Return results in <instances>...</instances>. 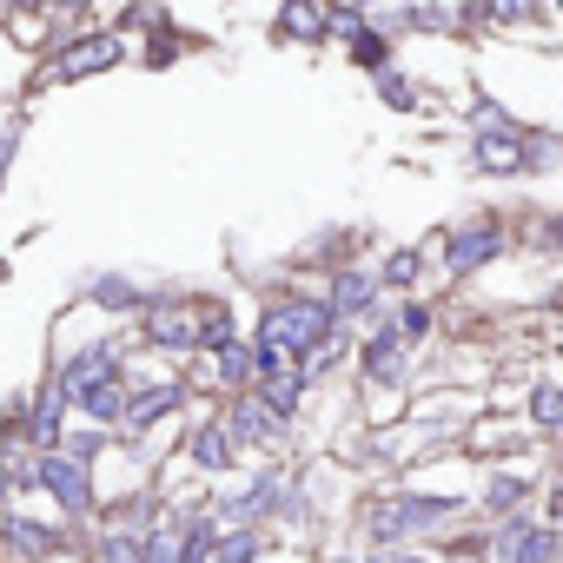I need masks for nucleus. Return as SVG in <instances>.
<instances>
[{
  "label": "nucleus",
  "instance_id": "nucleus-29",
  "mask_svg": "<svg viewBox=\"0 0 563 563\" xmlns=\"http://www.w3.org/2000/svg\"><path fill=\"white\" fill-rule=\"evenodd\" d=\"M537 245L563 252V212H543V219H537Z\"/></svg>",
  "mask_w": 563,
  "mask_h": 563
},
{
  "label": "nucleus",
  "instance_id": "nucleus-21",
  "mask_svg": "<svg viewBox=\"0 0 563 563\" xmlns=\"http://www.w3.org/2000/svg\"><path fill=\"white\" fill-rule=\"evenodd\" d=\"M159 27H173L159 0H126V14H120V34H159Z\"/></svg>",
  "mask_w": 563,
  "mask_h": 563
},
{
  "label": "nucleus",
  "instance_id": "nucleus-33",
  "mask_svg": "<svg viewBox=\"0 0 563 563\" xmlns=\"http://www.w3.org/2000/svg\"><path fill=\"white\" fill-rule=\"evenodd\" d=\"M0 14H41V0H0Z\"/></svg>",
  "mask_w": 563,
  "mask_h": 563
},
{
  "label": "nucleus",
  "instance_id": "nucleus-16",
  "mask_svg": "<svg viewBox=\"0 0 563 563\" xmlns=\"http://www.w3.org/2000/svg\"><path fill=\"white\" fill-rule=\"evenodd\" d=\"M556 556H563L556 530H537V523H530V530H523V537H517V543L497 556V563H556Z\"/></svg>",
  "mask_w": 563,
  "mask_h": 563
},
{
  "label": "nucleus",
  "instance_id": "nucleus-9",
  "mask_svg": "<svg viewBox=\"0 0 563 563\" xmlns=\"http://www.w3.org/2000/svg\"><path fill=\"white\" fill-rule=\"evenodd\" d=\"M278 41H299V47H319V41H332V14H325V0H286L278 8V27H272Z\"/></svg>",
  "mask_w": 563,
  "mask_h": 563
},
{
  "label": "nucleus",
  "instance_id": "nucleus-32",
  "mask_svg": "<svg viewBox=\"0 0 563 563\" xmlns=\"http://www.w3.org/2000/svg\"><path fill=\"white\" fill-rule=\"evenodd\" d=\"M365 563H418V556H411V550H391V543H385V550H378V556H365Z\"/></svg>",
  "mask_w": 563,
  "mask_h": 563
},
{
  "label": "nucleus",
  "instance_id": "nucleus-5",
  "mask_svg": "<svg viewBox=\"0 0 563 563\" xmlns=\"http://www.w3.org/2000/svg\"><path fill=\"white\" fill-rule=\"evenodd\" d=\"M34 471H41V490H54L67 517H87V510H93V477H87L80 457H67V451H41Z\"/></svg>",
  "mask_w": 563,
  "mask_h": 563
},
{
  "label": "nucleus",
  "instance_id": "nucleus-34",
  "mask_svg": "<svg viewBox=\"0 0 563 563\" xmlns=\"http://www.w3.org/2000/svg\"><path fill=\"white\" fill-rule=\"evenodd\" d=\"M8 484H14V471H8V464H0V497H8Z\"/></svg>",
  "mask_w": 563,
  "mask_h": 563
},
{
  "label": "nucleus",
  "instance_id": "nucleus-2",
  "mask_svg": "<svg viewBox=\"0 0 563 563\" xmlns=\"http://www.w3.org/2000/svg\"><path fill=\"white\" fill-rule=\"evenodd\" d=\"M444 517H457V497L398 490V497H385V504L365 510V530H372V543H398V537H418V530H431V523H444Z\"/></svg>",
  "mask_w": 563,
  "mask_h": 563
},
{
  "label": "nucleus",
  "instance_id": "nucleus-6",
  "mask_svg": "<svg viewBox=\"0 0 563 563\" xmlns=\"http://www.w3.org/2000/svg\"><path fill=\"white\" fill-rule=\"evenodd\" d=\"M225 431H232V444H258V451H272V444H286V418H278L258 391H232V411H225Z\"/></svg>",
  "mask_w": 563,
  "mask_h": 563
},
{
  "label": "nucleus",
  "instance_id": "nucleus-10",
  "mask_svg": "<svg viewBox=\"0 0 563 563\" xmlns=\"http://www.w3.org/2000/svg\"><path fill=\"white\" fill-rule=\"evenodd\" d=\"M405 352H411V345H405V339L391 332V319H385V325L365 339V352H358V372H365L372 385H391V378L405 372Z\"/></svg>",
  "mask_w": 563,
  "mask_h": 563
},
{
  "label": "nucleus",
  "instance_id": "nucleus-18",
  "mask_svg": "<svg viewBox=\"0 0 563 563\" xmlns=\"http://www.w3.org/2000/svg\"><path fill=\"white\" fill-rule=\"evenodd\" d=\"M418 272H424V252H411V245H405V252H391V258H385L378 286H385V292H411V286H418Z\"/></svg>",
  "mask_w": 563,
  "mask_h": 563
},
{
  "label": "nucleus",
  "instance_id": "nucleus-30",
  "mask_svg": "<svg viewBox=\"0 0 563 563\" xmlns=\"http://www.w3.org/2000/svg\"><path fill=\"white\" fill-rule=\"evenodd\" d=\"M93 0H41V14H54V21H74V14H87Z\"/></svg>",
  "mask_w": 563,
  "mask_h": 563
},
{
  "label": "nucleus",
  "instance_id": "nucleus-23",
  "mask_svg": "<svg viewBox=\"0 0 563 563\" xmlns=\"http://www.w3.org/2000/svg\"><path fill=\"white\" fill-rule=\"evenodd\" d=\"M530 418H537V431H563V385H537L530 391Z\"/></svg>",
  "mask_w": 563,
  "mask_h": 563
},
{
  "label": "nucleus",
  "instance_id": "nucleus-15",
  "mask_svg": "<svg viewBox=\"0 0 563 563\" xmlns=\"http://www.w3.org/2000/svg\"><path fill=\"white\" fill-rule=\"evenodd\" d=\"M186 451H192V464H199V471H232V451H239V444H232V431H225V424H199Z\"/></svg>",
  "mask_w": 563,
  "mask_h": 563
},
{
  "label": "nucleus",
  "instance_id": "nucleus-28",
  "mask_svg": "<svg viewBox=\"0 0 563 563\" xmlns=\"http://www.w3.org/2000/svg\"><path fill=\"white\" fill-rule=\"evenodd\" d=\"M60 451H67V457H80V464H93V457L107 451V431H100V424H93V431H67V444H60Z\"/></svg>",
  "mask_w": 563,
  "mask_h": 563
},
{
  "label": "nucleus",
  "instance_id": "nucleus-13",
  "mask_svg": "<svg viewBox=\"0 0 563 563\" xmlns=\"http://www.w3.org/2000/svg\"><path fill=\"white\" fill-rule=\"evenodd\" d=\"M179 398H186V385H153V391L126 398V424H133V431H153L166 411H179Z\"/></svg>",
  "mask_w": 563,
  "mask_h": 563
},
{
  "label": "nucleus",
  "instance_id": "nucleus-1",
  "mask_svg": "<svg viewBox=\"0 0 563 563\" xmlns=\"http://www.w3.org/2000/svg\"><path fill=\"white\" fill-rule=\"evenodd\" d=\"M332 332H339V319H332L325 299H272L265 319H258V339L278 345L286 358H299V365H306L319 345H332Z\"/></svg>",
  "mask_w": 563,
  "mask_h": 563
},
{
  "label": "nucleus",
  "instance_id": "nucleus-8",
  "mask_svg": "<svg viewBox=\"0 0 563 563\" xmlns=\"http://www.w3.org/2000/svg\"><path fill=\"white\" fill-rule=\"evenodd\" d=\"M378 292H385V286H378V272H358V265H345V272L332 278V299H325V306H332V319L345 325V319H365V312L378 306Z\"/></svg>",
  "mask_w": 563,
  "mask_h": 563
},
{
  "label": "nucleus",
  "instance_id": "nucleus-14",
  "mask_svg": "<svg viewBox=\"0 0 563 563\" xmlns=\"http://www.w3.org/2000/svg\"><path fill=\"white\" fill-rule=\"evenodd\" d=\"M87 299H93L100 312H140V306H146V292L133 286V278H120V272H100L93 286H87Z\"/></svg>",
  "mask_w": 563,
  "mask_h": 563
},
{
  "label": "nucleus",
  "instance_id": "nucleus-27",
  "mask_svg": "<svg viewBox=\"0 0 563 563\" xmlns=\"http://www.w3.org/2000/svg\"><path fill=\"white\" fill-rule=\"evenodd\" d=\"M179 47H186V34H179V27H159V34L146 41V54H140V60H146V67H173V60H179Z\"/></svg>",
  "mask_w": 563,
  "mask_h": 563
},
{
  "label": "nucleus",
  "instance_id": "nucleus-35",
  "mask_svg": "<svg viewBox=\"0 0 563 563\" xmlns=\"http://www.w3.org/2000/svg\"><path fill=\"white\" fill-rule=\"evenodd\" d=\"M352 8H378V0H352Z\"/></svg>",
  "mask_w": 563,
  "mask_h": 563
},
{
  "label": "nucleus",
  "instance_id": "nucleus-7",
  "mask_svg": "<svg viewBox=\"0 0 563 563\" xmlns=\"http://www.w3.org/2000/svg\"><path fill=\"white\" fill-rule=\"evenodd\" d=\"M113 378H120V352H113V339H100V345H87L54 385L67 391V405H87V398H93L100 385H113Z\"/></svg>",
  "mask_w": 563,
  "mask_h": 563
},
{
  "label": "nucleus",
  "instance_id": "nucleus-12",
  "mask_svg": "<svg viewBox=\"0 0 563 563\" xmlns=\"http://www.w3.org/2000/svg\"><path fill=\"white\" fill-rule=\"evenodd\" d=\"M345 60H352L358 74H385V67H391V34L365 21V27H358V34L345 41Z\"/></svg>",
  "mask_w": 563,
  "mask_h": 563
},
{
  "label": "nucleus",
  "instance_id": "nucleus-37",
  "mask_svg": "<svg viewBox=\"0 0 563 563\" xmlns=\"http://www.w3.org/2000/svg\"><path fill=\"white\" fill-rule=\"evenodd\" d=\"M556 14H563V0H556Z\"/></svg>",
  "mask_w": 563,
  "mask_h": 563
},
{
  "label": "nucleus",
  "instance_id": "nucleus-31",
  "mask_svg": "<svg viewBox=\"0 0 563 563\" xmlns=\"http://www.w3.org/2000/svg\"><path fill=\"white\" fill-rule=\"evenodd\" d=\"M14 153H21V126H8V133H0V173L14 166Z\"/></svg>",
  "mask_w": 563,
  "mask_h": 563
},
{
  "label": "nucleus",
  "instance_id": "nucleus-24",
  "mask_svg": "<svg viewBox=\"0 0 563 563\" xmlns=\"http://www.w3.org/2000/svg\"><path fill=\"white\" fill-rule=\"evenodd\" d=\"M510 126H523V120H510V107H497V100H471V133H510Z\"/></svg>",
  "mask_w": 563,
  "mask_h": 563
},
{
  "label": "nucleus",
  "instance_id": "nucleus-22",
  "mask_svg": "<svg viewBox=\"0 0 563 563\" xmlns=\"http://www.w3.org/2000/svg\"><path fill=\"white\" fill-rule=\"evenodd\" d=\"M523 497H530V477H523V471H504V477H490V490H484L490 510H517Z\"/></svg>",
  "mask_w": 563,
  "mask_h": 563
},
{
  "label": "nucleus",
  "instance_id": "nucleus-11",
  "mask_svg": "<svg viewBox=\"0 0 563 563\" xmlns=\"http://www.w3.org/2000/svg\"><path fill=\"white\" fill-rule=\"evenodd\" d=\"M0 543H8L21 563H41V556L60 550V530L54 523H34V517H8V523H0Z\"/></svg>",
  "mask_w": 563,
  "mask_h": 563
},
{
  "label": "nucleus",
  "instance_id": "nucleus-4",
  "mask_svg": "<svg viewBox=\"0 0 563 563\" xmlns=\"http://www.w3.org/2000/svg\"><path fill=\"white\" fill-rule=\"evenodd\" d=\"M504 252H510V225L490 219V212L444 232V272H451V278H471V272H484V265L504 258Z\"/></svg>",
  "mask_w": 563,
  "mask_h": 563
},
{
  "label": "nucleus",
  "instance_id": "nucleus-20",
  "mask_svg": "<svg viewBox=\"0 0 563 563\" xmlns=\"http://www.w3.org/2000/svg\"><path fill=\"white\" fill-rule=\"evenodd\" d=\"M372 80H378V100H385L391 113H418V87H411L398 67H385V74H372Z\"/></svg>",
  "mask_w": 563,
  "mask_h": 563
},
{
  "label": "nucleus",
  "instance_id": "nucleus-3",
  "mask_svg": "<svg viewBox=\"0 0 563 563\" xmlns=\"http://www.w3.org/2000/svg\"><path fill=\"white\" fill-rule=\"evenodd\" d=\"M126 60V34L120 27H93V34H67L60 41V54H54V67H47V80L54 87H74V80H93V74H113Z\"/></svg>",
  "mask_w": 563,
  "mask_h": 563
},
{
  "label": "nucleus",
  "instance_id": "nucleus-25",
  "mask_svg": "<svg viewBox=\"0 0 563 563\" xmlns=\"http://www.w3.org/2000/svg\"><path fill=\"white\" fill-rule=\"evenodd\" d=\"M391 332H398L405 345H418V339L431 332V306H418V299H411V306H398V312H391Z\"/></svg>",
  "mask_w": 563,
  "mask_h": 563
},
{
  "label": "nucleus",
  "instance_id": "nucleus-36",
  "mask_svg": "<svg viewBox=\"0 0 563 563\" xmlns=\"http://www.w3.org/2000/svg\"><path fill=\"white\" fill-rule=\"evenodd\" d=\"M556 510H563V490H556Z\"/></svg>",
  "mask_w": 563,
  "mask_h": 563
},
{
  "label": "nucleus",
  "instance_id": "nucleus-19",
  "mask_svg": "<svg viewBox=\"0 0 563 563\" xmlns=\"http://www.w3.org/2000/svg\"><path fill=\"white\" fill-rule=\"evenodd\" d=\"M212 563H258V530H252V523H239V530H219V550H212Z\"/></svg>",
  "mask_w": 563,
  "mask_h": 563
},
{
  "label": "nucleus",
  "instance_id": "nucleus-17",
  "mask_svg": "<svg viewBox=\"0 0 563 563\" xmlns=\"http://www.w3.org/2000/svg\"><path fill=\"white\" fill-rule=\"evenodd\" d=\"M212 358H219V385H225V391H245V385L258 378V365H252V345H245V339H232V345H225V352H212Z\"/></svg>",
  "mask_w": 563,
  "mask_h": 563
},
{
  "label": "nucleus",
  "instance_id": "nucleus-26",
  "mask_svg": "<svg viewBox=\"0 0 563 563\" xmlns=\"http://www.w3.org/2000/svg\"><path fill=\"white\" fill-rule=\"evenodd\" d=\"M490 21H504V27H530V21H543V0H490Z\"/></svg>",
  "mask_w": 563,
  "mask_h": 563
}]
</instances>
